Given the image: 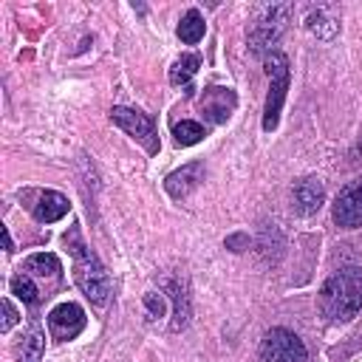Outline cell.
I'll return each mask as SVG.
<instances>
[{"mask_svg": "<svg viewBox=\"0 0 362 362\" xmlns=\"http://www.w3.org/2000/svg\"><path fill=\"white\" fill-rule=\"evenodd\" d=\"M322 314L334 322H348L362 308V269L359 266H342L337 269L322 291H320Z\"/></svg>", "mask_w": 362, "mask_h": 362, "instance_id": "cell-1", "label": "cell"}, {"mask_svg": "<svg viewBox=\"0 0 362 362\" xmlns=\"http://www.w3.org/2000/svg\"><path fill=\"white\" fill-rule=\"evenodd\" d=\"M65 243H71V255H74V280L82 288V294L93 303V305H105L110 297V277L105 272V266L99 263V257L76 238V232L65 235Z\"/></svg>", "mask_w": 362, "mask_h": 362, "instance_id": "cell-2", "label": "cell"}, {"mask_svg": "<svg viewBox=\"0 0 362 362\" xmlns=\"http://www.w3.org/2000/svg\"><path fill=\"white\" fill-rule=\"evenodd\" d=\"M266 76H269V93H266V107H263V130H274L280 122V107L286 102V90H288V57L280 51L266 54Z\"/></svg>", "mask_w": 362, "mask_h": 362, "instance_id": "cell-3", "label": "cell"}, {"mask_svg": "<svg viewBox=\"0 0 362 362\" xmlns=\"http://www.w3.org/2000/svg\"><path fill=\"white\" fill-rule=\"evenodd\" d=\"M260 362H308V351L294 331L272 328L260 339Z\"/></svg>", "mask_w": 362, "mask_h": 362, "instance_id": "cell-4", "label": "cell"}, {"mask_svg": "<svg viewBox=\"0 0 362 362\" xmlns=\"http://www.w3.org/2000/svg\"><path fill=\"white\" fill-rule=\"evenodd\" d=\"M288 6H269L266 11H263V17L255 23V28H252V34H249V48H252V54H257V57H263L266 51L272 54V45L280 40V34H283V25L288 23Z\"/></svg>", "mask_w": 362, "mask_h": 362, "instance_id": "cell-5", "label": "cell"}, {"mask_svg": "<svg viewBox=\"0 0 362 362\" xmlns=\"http://www.w3.org/2000/svg\"><path fill=\"white\" fill-rule=\"evenodd\" d=\"M110 119L113 124H119L127 136H133L147 153H158V136H156V127H153V119L133 110V107H113L110 110Z\"/></svg>", "mask_w": 362, "mask_h": 362, "instance_id": "cell-6", "label": "cell"}, {"mask_svg": "<svg viewBox=\"0 0 362 362\" xmlns=\"http://www.w3.org/2000/svg\"><path fill=\"white\" fill-rule=\"evenodd\" d=\"M85 328V311L76 303H59L57 308H51L48 314V334L59 342L74 339L76 334H82Z\"/></svg>", "mask_w": 362, "mask_h": 362, "instance_id": "cell-7", "label": "cell"}, {"mask_svg": "<svg viewBox=\"0 0 362 362\" xmlns=\"http://www.w3.org/2000/svg\"><path fill=\"white\" fill-rule=\"evenodd\" d=\"M334 221L342 229H356L362 226V178L348 184L337 201H334Z\"/></svg>", "mask_w": 362, "mask_h": 362, "instance_id": "cell-8", "label": "cell"}, {"mask_svg": "<svg viewBox=\"0 0 362 362\" xmlns=\"http://www.w3.org/2000/svg\"><path fill=\"white\" fill-rule=\"evenodd\" d=\"M235 105H238V96H235L232 88L209 85V88H204V93H201V113H204L209 122H215V124H223V122L232 116Z\"/></svg>", "mask_w": 362, "mask_h": 362, "instance_id": "cell-9", "label": "cell"}, {"mask_svg": "<svg viewBox=\"0 0 362 362\" xmlns=\"http://www.w3.org/2000/svg\"><path fill=\"white\" fill-rule=\"evenodd\" d=\"M201 181H204V164L201 161H192V164H184L181 170L170 173L164 178V189H167L170 198H187Z\"/></svg>", "mask_w": 362, "mask_h": 362, "instance_id": "cell-10", "label": "cell"}, {"mask_svg": "<svg viewBox=\"0 0 362 362\" xmlns=\"http://www.w3.org/2000/svg\"><path fill=\"white\" fill-rule=\"evenodd\" d=\"M291 201H294V209L303 212V215H314L322 201H325V189H322V181L317 178H300L291 189Z\"/></svg>", "mask_w": 362, "mask_h": 362, "instance_id": "cell-11", "label": "cell"}, {"mask_svg": "<svg viewBox=\"0 0 362 362\" xmlns=\"http://www.w3.org/2000/svg\"><path fill=\"white\" fill-rule=\"evenodd\" d=\"M68 209H71V204H68V198H65L62 192L45 189V192H40V198H37V204H34V218H37L40 223H54V221L65 218Z\"/></svg>", "mask_w": 362, "mask_h": 362, "instance_id": "cell-12", "label": "cell"}, {"mask_svg": "<svg viewBox=\"0 0 362 362\" xmlns=\"http://www.w3.org/2000/svg\"><path fill=\"white\" fill-rule=\"evenodd\" d=\"M23 272L31 274L34 280H45V277H48L51 283H57V280L62 277V263H59V257L51 255V252H37V255L25 257Z\"/></svg>", "mask_w": 362, "mask_h": 362, "instance_id": "cell-13", "label": "cell"}, {"mask_svg": "<svg viewBox=\"0 0 362 362\" xmlns=\"http://www.w3.org/2000/svg\"><path fill=\"white\" fill-rule=\"evenodd\" d=\"M161 286L170 291V297H173V303H175L173 331H181V328L189 322V300H187V294H184V288H181V283H178V280H170V277H167Z\"/></svg>", "mask_w": 362, "mask_h": 362, "instance_id": "cell-14", "label": "cell"}, {"mask_svg": "<svg viewBox=\"0 0 362 362\" xmlns=\"http://www.w3.org/2000/svg\"><path fill=\"white\" fill-rule=\"evenodd\" d=\"M204 31H206V23H204V17H201L198 8H189V11L181 17V23H178V37H181V42H187V45L198 42V40L204 37Z\"/></svg>", "mask_w": 362, "mask_h": 362, "instance_id": "cell-15", "label": "cell"}, {"mask_svg": "<svg viewBox=\"0 0 362 362\" xmlns=\"http://www.w3.org/2000/svg\"><path fill=\"white\" fill-rule=\"evenodd\" d=\"M42 348H45L42 331H40V328H31V331L23 337V342L17 345V359H20V362H40V359H42Z\"/></svg>", "mask_w": 362, "mask_h": 362, "instance_id": "cell-16", "label": "cell"}, {"mask_svg": "<svg viewBox=\"0 0 362 362\" xmlns=\"http://www.w3.org/2000/svg\"><path fill=\"white\" fill-rule=\"evenodd\" d=\"M198 68H201V57H198V54H184V57H178V59L173 62V68H170V82H173V85H187V82L195 76Z\"/></svg>", "mask_w": 362, "mask_h": 362, "instance_id": "cell-17", "label": "cell"}, {"mask_svg": "<svg viewBox=\"0 0 362 362\" xmlns=\"http://www.w3.org/2000/svg\"><path fill=\"white\" fill-rule=\"evenodd\" d=\"M11 294H17L25 305H37V303H40V288H37L34 277H31V274H25L23 269L11 277Z\"/></svg>", "mask_w": 362, "mask_h": 362, "instance_id": "cell-18", "label": "cell"}, {"mask_svg": "<svg viewBox=\"0 0 362 362\" xmlns=\"http://www.w3.org/2000/svg\"><path fill=\"white\" fill-rule=\"evenodd\" d=\"M173 136H175V144H181V147H189V144H198V141L206 136V130H204L198 122H192V119H184V122H178V124L173 127Z\"/></svg>", "mask_w": 362, "mask_h": 362, "instance_id": "cell-19", "label": "cell"}, {"mask_svg": "<svg viewBox=\"0 0 362 362\" xmlns=\"http://www.w3.org/2000/svg\"><path fill=\"white\" fill-rule=\"evenodd\" d=\"M144 308H147L150 317H164V311H167V300H164V294L147 291V294H144Z\"/></svg>", "mask_w": 362, "mask_h": 362, "instance_id": "cell-20", "label": "cell"}, {"mask_svg": "<svg viewBox=\"0 0 362 362\" xmlns=\"http://www.w3.org/2000/svg\"><path fill=\"white\" fill-rule=\"evenodd\" d=\"M20 317H17V308L8 303V300H3V322H0V331L6 334V331H11V325L17 322Z\"/></svg>", "mask_w": 362, "mask_h": 362, "instance_id": "cell-21", "label": "cell"}, {"mask_svg": "<svg viewBox=\"0 0 362 362\" xmlns=\"http://www.w3.org/2000/svg\"><path fill=\"white\" fill-rule=\"evenodd\" d=\"M0 232H3V246H6V252H11V249H14V243H11V235H8V226H3Z\"/></svg>", "mask_w": 362, "mask_h": 362, "instance_id": "cell-22", "label": "cell"}, {"mask_svg": "<svg viewBox=\"0 0 362 362\" xmlns=\"http://www.w3.org/2000/svg\"><path fill=\"white\" fill-rule=\"evenodd\" d=\"M240 243H243V235H235V238L226 240V246H240Z\"/></svg>", "mask_w": 362, "mask_h": 362, "instance_id": "cell-23", "label": "cell"}]
</instances>
